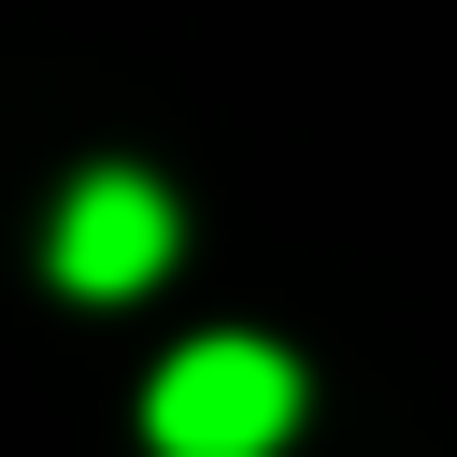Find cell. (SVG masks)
<instances>
[{
  "instance_id": "1",
  "label": "cell",
  "mask_w": 457,
  "mask_h": 457,
  "mask_svg": "<svg viewBox=\"0 0 457 457\" xmlns=\"http://www.w3.org/2000/svg\"><path fill=\"white\" fill-rule=\"evenodd\" d=\"M286 428H300V371H286V343H243V328L171 343L157 386H143V443L157 457H271Z\"/></svg>"
},
{
  "instance_id": "2",
  "label": "cell",
  "mask_w": 457,
  "mask_h": 457,
  "mask_svg": "<svg viewBox=\"0 0 457 457\" xmlns=\"http://www.w3.org/2000/svg\"><path fill=\"white\" fill-rule=\"evenodd\" d=\"M57 286L71 300H129V286H157L171 271V186L157 171H86L71 200H57Z\"/></svg>"
}]
</instances>
